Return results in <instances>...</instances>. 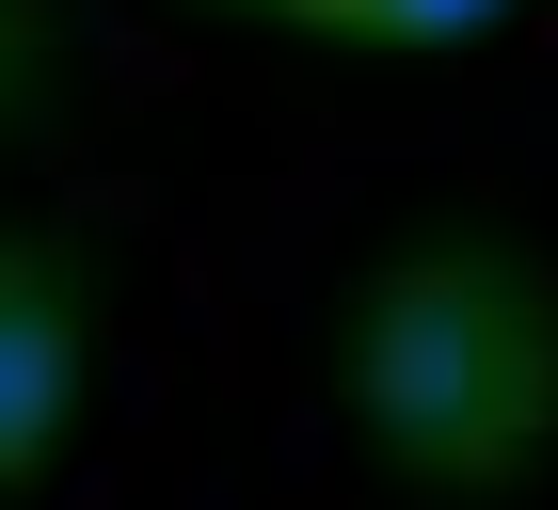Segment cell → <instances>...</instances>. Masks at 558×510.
Returning a JSON list of instances; mask_svg holds the SVG:
<instances>
[{"label":"cell","instance_id":"1","mask_svg":"<svg viewBox=\"0 0 558 510\" xmlns=\"http://www.w3.org/2000/svg\"><path fill=\"white\" fill-rule=\"evenodd\" d=\"M336 399L367 463L430 510H495L558 447V255L511 223H415L336 319Z\"/></svg>","mask_w":558,"mask_h":510},{"label":"cell","instance_id":"2","mask_svg":"<svg viewBox=\"0 0 558 510\" xmlns=\"http://www.w3.org/2000/svg\"><path fill=\"white\" fill-rule=\"evenodd\" d=\"M81 367H96V255L64 223H0V495L64 463Z\"/></svg>","mask_w":558,"mask_h":510},{"label":"cell","instance_id":"3","mask_svg":"<svg viewBox=\"0 0 558 510\" xmlns=\"http://www.w3.org/2000/svg\"><path fill=\"white\" fill-rule=\"evenodd\" d=\"M208 16H256V33H303V48H478L526 0H208Z\"/></svg>","mask_w":558,"mask_h":510},{"label":"cell","instance_id":"4","mask_svg":"<svg viewBox=\"0 0 558 510\" xmlns=\"http://www.w3.org/2000/svg\"><path fill=\"white\" fill-rule=\"evenodd\" d=\"M48 96H64V16L48 0H0V144H33Z\"/></svg>","mask_w":558,"mask_h":510}]
</instances>
